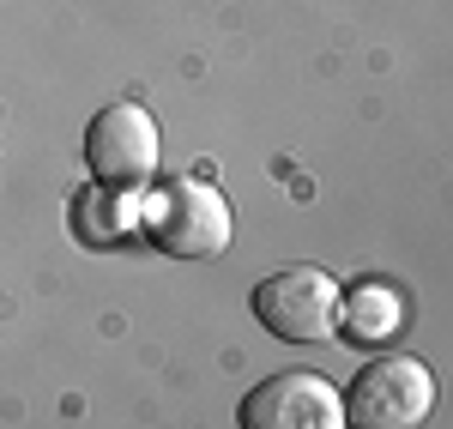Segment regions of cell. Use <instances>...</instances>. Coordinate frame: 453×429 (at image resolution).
<instances>
[{"instance_id": "cell-1", "label": "cell", "mask_w": 453, "mask_h": 429, "mask_svg": "<svg viewBox=\"0 0 453 429\" xmlns=\"http://www.w3.org/2000/svg\"><path fill=\"white\" fill-rule=\"evenodd\" d=\"M145 236L170 260H218L230 249L236 224H230V206H224V194L211 181L170 176L145 206Z\"/></svg>"}, {"instance_id": "cell-2", "label": "cell", "mask_w": 453, "mask_h": 429, "mask_svg": "<svg viewBox=\"0 0 453 429\" xmlns=\"http://www.w3.org/2000/svg\"><path fill=\"white\" fill-rule=\"evenodd\" d=\"M339 285L320 266H279L254 285V315L284 345H326L339 333Z\"/></svg>"}, {"instance_id": "cell-3", "label": "cell", "mask_w": 453, "mask_h": 429, "mask_svg": "<svg viewBox=\"0 0 453 429\" xmlns=\"http://www.w3.org/2000/svg\"><path fill=\"white\" fill-rule=\"evenodd\" d=\"M429 411H435V375L418 357L363 363L345 394V424L357 429H418Z\"/></svg>"}, {"instance_id": "cell-4", "label": "cell", "mask_w": 453, "mask_h": 429, "mask_svg": "<svg viewBox=\"0 0 453 429\" xmlns=\"http://www.w3.org/2000/svg\"><path fill=\"white\" fill-rule=\"evenodd\" d=\"M157 157H164V140H157V121L145 115L140 103H109L91 127H85V164L97 188H151L157 181Z\"/></svg>"}, {"instance_id": "cell-5", "label": "cell", "mask_w": 453, "mask_h": 429, "mask_svg": "<svg viewBox=\"0 0 453 429\" xmlns=\"http://www.w3.org/2000/svg\"><path fill=\"white\" fill-rule=\"evenodd\" d=\"M242 429H345V394L326 375L290 369L242 399Z\"/></svg>"}, {"instance_id": "cell-6", "label": "cell", "mask_w": 453, "mask_h": 429, "mask_svg": "<svg viewBox=\"0 0 453 429\" xmlns=\"http://www.w3.org/2000/svg\"><path fill=\"white\" fill-rule=\"evenodd\" d=\"M339 326H350V339H363V345H381L405 326V303L387 285H357L350 303H339Z\"/></svg>"}]
</instances>
